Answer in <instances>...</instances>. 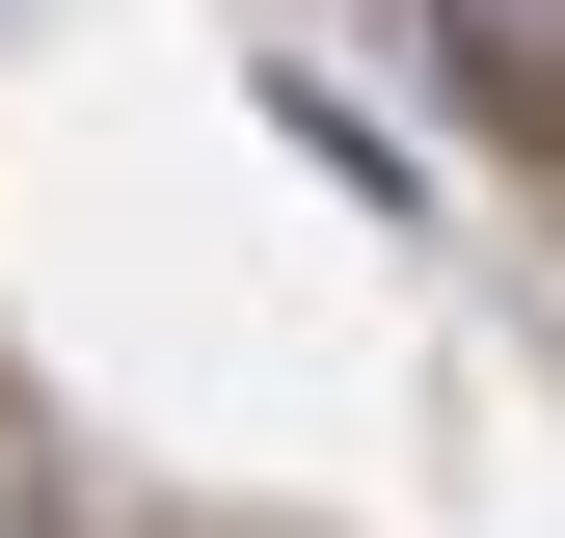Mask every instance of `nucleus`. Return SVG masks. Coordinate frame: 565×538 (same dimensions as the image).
<instances>
[{
    "label": "nucleus",
    "instance_id": "f257e3e1",
    "mask_svg": "<svg viewBox=\"0 0 565 538\" xmlns=\"http://www.w3.org/2000/svg\"><path fill=\"white\" fill-rule=\"evenodd\" d=\"M484 54H512V82H565V0H484Z\"/></svg>",
    "mask_w": 565,
    "mask_h": 538
},
{
    "label": "nucleus",
    "instance_id": "f03ea898",
    "mask_svg": "<svg viewBox=\"0 0 565 538\" xmlns=\"http://www.w3.org/2000/svg\"><path fill=\"white\" fill-rule=\"evenodd\" d=\"M431 28H458V54H484V0H431Z\"/></svg>",
    "mask_w": 565,
    "mask_h": 538
}]
</instances>
